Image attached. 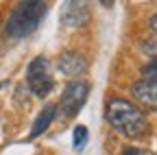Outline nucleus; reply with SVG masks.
<instances>
[{
	"mask_svg": "<svg viewBox=\"0 0 157 155\" xmlns=\"http://www.w3.org/2000/svg\"><path fill=\"white\" fill-rule=\"evenodd\" d=\"M107 122L120 131L127 138H140L146 131V116L140 107H135L133 103L124 101V99H111L107 103V111H105Z\"/></svg>",
	"mask_w": 157,
	"mask_h": 155,
	"instance_id": "f257e3e1",
	"label": "nucleus"
},
{
	"mask_svg": "<svg viewBox=\"0 0 157 155\" xmlns=\"http://www.w3.org/2000/svg\"><path fill=\"white\" fill-rule=\"evenodd\" d=\"M46 11L44 2H20L13 7L9 22H7V33L11 37H29L31 33H35V29L39 26Z\"/></svg>",
	"mask_w": 157,
	"mask_h": 155,
	"instance_id": "f03ea898",
	"label": "nucleus"
},
{
	"mask_svg": "<svg viewBox=\"0 0 157 155\" xmlns=\"http://www.w3.org/2000/svg\"><path fill=\"white\" fill-rule=\"evenodd\" d=\"M26 85L31 87V92L37 96V99H46V96L52 92V87H55L52 68H50V61L46 57H35V59L29 64Z\"/></svg>",
	"mask_w": 157,
	"mask_h": 155,
	"instance_id": "7ed1b4c3",
	"label": "nucleus"
},
{
	"mask_svg": "<svg viewBox=\"0 0 157 155\" xmlns=\"http://www.w3.org/2000/svg\"><path fill=\"white\" fill-rule=\"evenodd\" d=\"M90 94V85L85 81H72L66 85L63 94H61V101H59V107H61L63 116H68V118H74V116L81 111L85 99Z\"/></svg>",
	"mask_w": 157,
	"mask_h": 155,
	"instance_id": "20e7f679",
	"label": "nucleus"
},
{
	"mask_svg": "<svg viewBox=\"0 0 157 155\" xmlns=\"http://www.w3.org/2000/svg\"><path fill=\"white\" fill-rule=\"evenodd\" d=\"M59 70L68 76H78L87 70V59L81 55V52H74V50H68L61 55L59 59Z\"/></svg>",
	"mask_w": 157,
	"mask_h": 155,
	"instance_id": "39448f33",
	"label": "nucleus"
},
{
	"mask_svg": "<svg viewBox=\"0 0 157 155\" xmlns=\"http://www.w3.org/2000/svg\"><path fill=\"white\" fill-rule=\"evenodd\" d=\"M61 20L68 26H83L90 20V9H87L85 2H66Z\"/></svg>",
	"mask_w": 157,
	"mask_h": 155,
	"instance_id": "423d86ee",
	"label": "nucleus"
},
{
	"mask_svg": "<svg viewBox=\"0 0 157 155\" xmlns=\"http://www.w3.org/2000/svg\"><path fill=\"white\" fill-rule=\"evenodd\" d=\"M133 96L140 103H144L151 109H155V105H157V85H155V81H146V79L137 81L133 85Z\"/></svg>",
	"mask_w": 157,
	"mask_h": 155,
	"instance_id": "0eeeda50",
	"label": "nucleus"
},
{
	"mask_svg": "<svg viewBox=\"0 0 157 155\" xmlns=\"http://www.w3.org/2000/svg\"><path fill=\"white\" fill-rule=\"evenodd\" d=\"M55 114H57V105H46V107L42 109V114L37 116V120H35V125H33V129H31L29 140L39 138V135H42V133L50 127V122H52V118H55Z\"/></svg>",
	"mask_w": 157,
	"mask_h": 155,
	"instance_id": "6e6552de",
	"label": "nucleus"
},
{
	"mask_svg": "<svg viewBox=\"0 0 157 155\" xmlns=\"http://www.w3.org/2000/svg\"><path fill=\"white\" fill-rule=\"evenodd\" d=\"M85 142H87V127H85V125H76V129H74V140H72L74 149H76V151L83 149Z\"/></svg>",
	"mask_w": 157,
	"mask_h": 155,
	"instance_id": "1a4fd4ad",
	"label": "nucleus"
},
{
	"mask_svg": "<svg viewBox=\"0 0 157 155\" xmlns=\"http://www.w3.org/2000/svg\"><path fill=\"white\" fill-rule=\"evenodd\" d=\"M142 72H144V79H146V81H155V64L146 66Z\"/></svg>",
	"mask_w": 157,
	"mask_h": 155,
	"instance_id": "9d476101",
	"label": "nucleus"
},
{
	"mask_svg": "<svg viewBox=\"0 0 157 155\" xmlns=\"http://www.w3.org/2000/svg\"><path fill=\"white\" fill-rule=\"evenodd\" d=\"M122 155H146V151L135 149V146H129V149H124V151H122Z\"/></svg>",
	"mask_w": 157,
	"mask_h": 155,
	"instance_id": "9b49d317",
	"label": "nucleus"
}]
</instances>
